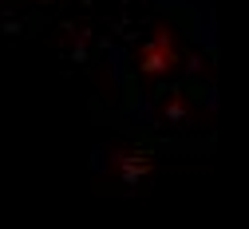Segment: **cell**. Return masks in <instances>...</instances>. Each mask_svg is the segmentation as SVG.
<instances>
[{
  "mask_svg": "<svg viewBox=\"0 0 249 229\" xmlns=\"http://www.w3.org/2000/svg\"><path fill=\"white\" fill-rule=\"evenodd\" d=\"M178 63V48H174V40L166 36V32H159L146 48H142V68L146 71H166V68H174Z\"/></svg>",
  "mask_w": 249,
  "mask_h": 229,
  "instance_id": "6da1fadb",
  "label": "cell"
}]
</instances>
